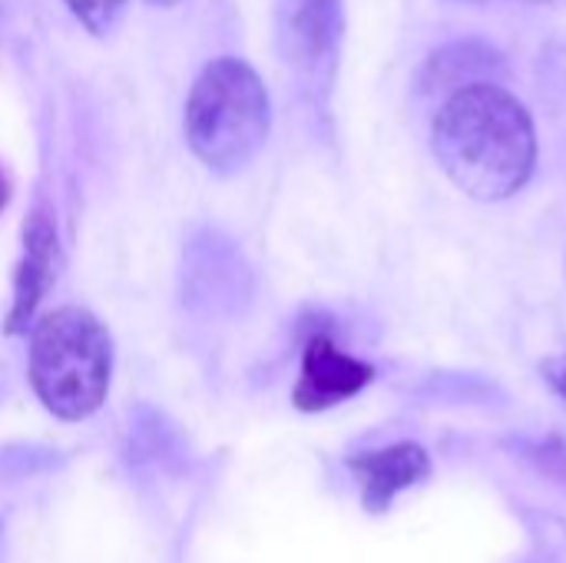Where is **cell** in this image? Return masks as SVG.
<instances>
[{"mask_svg":"<svg viewBox=\"0 0 566 563\" xmlns=\"http://www.w3.org/2000/svg\"><path fill=\"white\" fill-rule=\"evenodd\" d=\"M63 3L86 27V33L106 40L123 23V13H126V3L129 0H63Z\"/></svg>","mask_w":566,"mask_h":563,"instance_id":"obj_9","label":"cell"},{"mask_svg":"<svg viewBox=\"0 0 566 563\" xmlns=\"http://www.w3.org/2000/svg\"><path fill=\"white\" fill-rule=\"evenodd\" d=\"M434 156L458 189L481 202L511 199L537 166V133L527 106L497 83H478L444 100L434 119Z\"/></svg>","mask_w":566,"mask_h":563,"instance_id":"obj_1","label":"cell"},{"mask_svg":"<svg viewBox=\"0 0 566 563\" xmlns=\"http://www.w3.org/2000/svg\"><path fill=\"white\" fill-rule=\"evenodd\" d=\"M524 3H551V0H524Z\"/></svg>","mask_w":566,"mask_h":563,"instance_id":"obj_13","label":"cell"},{"mask_svg":"<svg viewBox=\"0 0 566 563\" xmlns=\"http://www.w3.org/2000/svg\"><path fill=\"white\" fill-rule=\"evenodd\" d=\"M375 378V368L368 362H358L345 355L328 335H315L305 345L302 355V375L292 392V402L298 411H328L358 392H365Z\"/></svg>","mask_w":566,"mask_h":563,"instance_id":"obj_4","label":"cell"},{"mask_svg":"<svg viewBox=\"0 0 566 563\" xmlns=\"http://www.w3.org/2000/svg\"><path fill=\"white\" fill-rule=\"evenodd\" d=\"M56 265H60V246H56L53 219L43 209H36L23 222V259L13 275V309L7 319V332H20L33 319L36 305L56 282Z\"/></svg>","mask_w":566,"mask_h":563,"instance_id":"obj_7","label":"cell"},{"mask_svg":"<svg viewBox=\"0 0 566 563\" xmlns=\"http://www.w3.org/2000/svg\"><path fill=\"white\" fill-rule=\"evenodd\" d=\"M342 40L338 0H285L279 13V50L305 76L328 73Z\"/></svg>","mask_w":566,"mask_h":563,"instance_id":"obj_5","label":"cell"},{"mask_svg":"<svg viewBox=\"0 0 566 563\" xmlns=\"http://www.w3.org/2000/svg\"><path fill=\"white\" fill-rule=\"evenodd\" d=\"M348 468L358 478L365 511L385 514L401 491L421 484L431 475V458L421 445L401 441V445H391L381 451L355 455V458H348Z\"/></svg>","mask_w":566,"mask_h":563,"instance_id":"obj_6","label":"cell"},{"mask_svg":"<svg viewBox=\"0 0 566 563\" xmlns=\"http://www.w3.org/2000/svg\"><path fill=\"white\" fill-rule=\"evenodd\" d=\"M113 342L103 322L76 305L43 315L30 335V385L63 421L90 418L109 392Z\"/></svg>","mask_w":566,"mask_h":563,"instance_id":"obj_3","label":"cell"},{"mask_svg":"<svg viewBox=\"0 0 566 563\" xmlns=\"http://www.w3.org/2000/svg\"><path fill=\"white\" fill-rule=\"evenodd\" d=\"M149 7H159V10H172V7H179L182 0H146Z\"/></svg>","mask_w":566,"mask_h":563,"instance_id":"obj_12","label":"cell"},{"mask_svg":"<svg viewBox=\"0 0 566 563\" xmlns=\"http://www.w3.org/2000/svg\"><path fill=\"white\" fill-rule=\"evenodd\" d=\"M272 103L262 76L239 56L209 60L182 113L186 143L202 166L219 176L245 169L269 139Z\"/></svg>","mask_w":566,"mask_h":563,"instance_id":"obj_2","label":"cell"},{"mask_svg":"<svg viewBox=\"0 0 566 563\" xmlns=\"http://www.w3.org/2000/svg\"><path fill=\"white\" fill-rule=\"evenodd\" d=\"M10 202V183H7V176H3V169H0V209Z\"/></svg>","mask_w":566,"mask_h":563,"instance_id":"obj_11","label":"cell"},{"mask_svg":"<svg viewBox=\"0 0 566 563\" xmlns=\"http://www.w3.org/2000/svg\"><path fill=\"white\" fill-rule=\"evenodd\" d=\"M541 372H544L547 385H551L560 398H566V355H560V358H547Z\"/></svg>","mask_w":566,"mask_h":563,"instance_id":"obj_10","label":"cell"},{"mask_svg":"<svg viewBox=\"0 0 566 563\" xmlns=\"http://www.w3.org/2000/svg\"><path fill=\"white\" fill-rule=\"evenodd\" d=\"M494 73H501V56L481 43H454L431 56L424 66V86L428 90H468L478 83H494Z\"/></svg>","mask_w":566,"mask_h":563,"instance_id":"obj_8","label":"cell"}]
</instances>
